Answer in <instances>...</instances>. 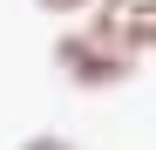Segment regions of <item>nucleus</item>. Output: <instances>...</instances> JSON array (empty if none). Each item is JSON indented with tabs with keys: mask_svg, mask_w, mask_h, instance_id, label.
<instances>
[{
	"mask_svg": "<svg viewBox=\"0 0 156 150\" xmlns=\"http://www.w3.org/2000/svg\"><path fill=\"white\" fill-rule=\"evenodd\" d=\"M55 68L68 75L75 89H115L136 75V55H122V48L109 34H95V28H68L55 41Z\"/></svg>",
	"mask_w": 156,
	"mask_h": 150,
	"instance_id": "f257e3e1",
	"label": "nucleus"
},
{
	"mask_svg": "<svg viewBox=\"0 0 156 150\" xmlns=\"http://www.w3.org/2000/svg\"><path fill=\"white\" fill-rule=\"evenodd\" d=\"M95 34H109L122 55H156V0H102L95 21H88Z\"/></svg>",
	"mask_w": 156,
	"mask_h": 150,
	"instance_id": "f03ea898",
	"label": "nucleus"
},
{
	"mask_svg": "<svg viewBox=\"0 0 156 150\" xmlns=\"http://www.w3.org/2000/svg\"><path fill=\"white\" fill-rule=\"evenodd\" d=\"M20 150H75V143H68V137H55V130H41V137H27Z\"/></svg>",
	"mask_w": 156,
	"mask_h": 150,
	"instance_id": "7ed1b4c3",
	"label": "nucleus"
},
{
	"mask_svg": "<svg viewBox=\"0 0 156 150\" xmlns=\"http://www.w3.org/2000/svg\"><path fill=\"white\" fill-rule=\"evenodd\" d=\"M41 14H82V7H95V0H34Z\"/></svg>",
	"mask_w": 156,
	"mask_h": 150,
	"instance_id": "20e7f679",
	"label": "nucleus"
}]
</instances>
